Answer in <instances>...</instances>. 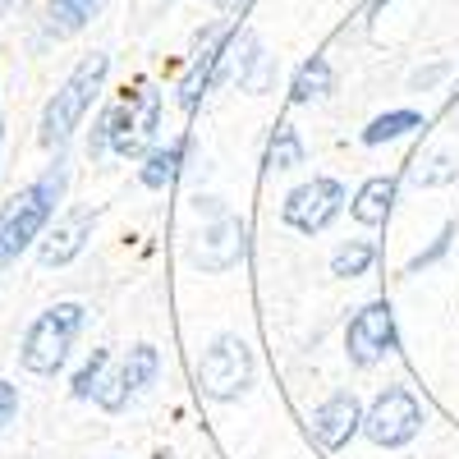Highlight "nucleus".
Masks as SVG:
<instances>
[{
    "label": "nucleus",
    "instance_id": "f257e3e1",
    "mask_svg": "<svg viewBox=\"0 0 459 459\" xmlns=\"http://www.w3.org/2000/svg\"><path fill=\"white\" fill-rule=\"evenodd\" d=\"M65 166L56 161L47 175H37L28 188H19V194L0 207V272H5L10 262H19V253L42 235L47 221L56 216V203L65 194Z\"/></svg>",
    "mask_w": 459,
    "mask_h": 459
},
{
    "label": "nucleus",
    "instance_id": "f03ea898",
    "mask_svg": "<svg viewBox=\"0 0 459 459\" xmlns=\"http://www.w3.org/2000/svg\"><path fill=\"white\" fill-rule=\"evenodd\" d=\"M106 69H110V60L101 51H92V56H83L79 65H74V74L60 83V92L42 110V134H37L42 147H65L69 143V134L79 129V120L88 115V106L97 101V92L106 83Z\"/></svg>",
    "mask_w": 459,
    "mask_h": 459
},
{
    "label": "nucleus",
    "instance_id": "7ed1b4c3",
    "mask_svg": "<svg viewBox=\"0 0 459 459\" xmlns=\"http://www.w3.org/2000/svg\"><path fill=\"white\" fill-rule=\"evenodd\" d=\"M79 331H83V303H56V308H47L23 335V368L37 377H56Z\"/></svg>",
    "mask_w": 459,
    "mask_h": 459
},
{
    "label": "nucleus",
    "instance_id": "20e7f679",
    "mask_svg": "<svg viewBox=\"0 0 459 459\" xmlns=\"http://www.w3.org/2000/svg\"><path fill=\"white\" fill-rule=\"evenodd\" d=\"M253 381V350L239 335H216L198 363V386L212 400H235Z\"/></svg>",
    "mask_w": 459,
    "mask_h": 459
},
{
    "label": "nucleus",
    "instance_id": "39448f33",
    "mask_svg": "<svg viewBox=\"0 0 459 459\" xmlns=\"http://www.w3.org/2000/svg\"><path fill=\"white\" fill-rule=\"evenodd\" d=\"M198 212H207V225H203V235L194 244V262L203 266V272H230L235 262H244V253H248L244 221L230 216L216 198H203Z\"/></svg>",
    "mask_w": 459,
    "mask_h": 459
},
{
    "label": "nucleus",
    "instance_id": "423d86ee",
    "mask_svg": "<svg viewBox=\"0 0 459 459\" xmlns=\"http://www.w3.org/2000/svg\"><path fill=\"white\" fill-rule=\"evenodd\" d=\"M363 432L386 450L409 446L418 432H423V404H418L404 386H386L372 400V409L363 413Z\"/></svg>",
    "mask_w": 459,
    "mask_h": 459
},
{
    "label": "nucleus",
    "instance_id": "0eeeda50",
    "mask_svg": "<svg viewBox=\"0 0 459 459\" xmlns=\"http://www.w3.org/2000/svg\"><path fill=\"white\" fill-rule=\"evenodd\" d=\"M161 129V92L157 88H138L129 101L115 106V129H110V147L120 157H143Z\"/></svg>",
    "mask_w": 459,
    "mask_h": 459
},
{
    "label": "nucleus",
    "instance_id": "6e6552de",
    "mask_svg": "<svg viewBox=\"0 0 459 459\" xmlns=\"http://www.w3.org/2000/svg\"><path fill=\"white\" fill-rule=\"evenodd\" d=\"M340 203H344L340 179L317 175V179H308V184L290 188L281 216H285V225H290V230H299V235H317V230H326V225L340 216Z\"/></svg>",
    "mask_w": 459,
    "mask_h": 459
},
{
    "label": "nucleus",
    "instance_id": "1a4fd4ad",
    "mask_svg": "<svg viewBox=\"0 0 459 459\" xmlns=\"http://www.w3.org/2000/svg\"><path fill=\"white\" fill-rule=\"evenodd\" d=\"M395 350V317L386 303H368V308L350 322L344 331V354H350L354 368H372Z\"/></svg>",
    "mask_w": 459,
    "mask_h": 459
},
{
    "label": "nucleus",
    "instance_id": "9d476101",
    "mask_svg": "<svg viewBox=\"0 0 459 459\" xmlns=\"http://www.w3.org/2000/svg\"><path fill=\"white\" fill-rule=\"evenodd\" d=\"M363 428V404L354 391H335L331 400H322L308 418V432L322 450H340V446H350V437Z\"/></svg>",
    "mask_w": 459,
    "mask_h": 459
},
{
    "label": "nucleus",
    "instance_id": "9b49d317",
    "mask_svg": "<svg viewBox=\"0 0 459 459\" xmlns=\"http://www.w3.org/2000/svg\"><path fill=\"white\" fill-rule=\"evenodd\" d=\"M235 37L239 32H225V37H216V42L194 60V65H188V74H184V79H179V106L184 110H198V101L212 92V83H216V74H221V65H225V56L230 51H235Z\"/></svg>",
    "mask_w": 459,
    "mask_h": 459
},
{
    "label": "nucleus",
    "instance_id": "f8f14e48",
    "mask_svg": "<svg viewBox=\"0 0 459 459\" xmlns=\"http://www.w3.org/2000/svg\"><path fill=\"white\" fill-rule=\"evenodd\" d=\"M92 225H97V212H88V207H74L51 235H47V244H42V266H65V262H74L83 253V244L92 239Z\"/></svg>",
    "mask_w": 459,
    "mask_h": 459
},
{
    "label": "nucleus",
    "instance_id": "ddd939ff",
    "mask_svg": "<svg viewBox=\"0 0 459 459\" xmlns=\"http://www.w3.org/2000/svg\"><path fill=\"white\" fill-rule=\"evenodd\" d=\"M184 157H188V134L170 138L166 147H152V152H147V161H143V170H138V179H143L147 188H166V184L179 175Z\"/></svg>",
    "mask_w": 459,
    "mask_h": 459
},
{
    "label": "nucleus",
    "instance_id": "4468645a",
    "mask_svg": "<svg viewBox=\"0 0 459 459\" xmlns=\"http://www.w3.org/2000/svg\"><path fill=\"white\" fill-rule=\"evenodd\" d=\"M391 203H395V179L391 175H377V179H368L359 194H354V221H363V225H386V216H391Z\"/></svg>",
    "mask_w": 459,
    "mask_h": 459
},
{
    "label": "nucleus",
    "instance_id": "2eb2a0df",
    "mask_svg": "<svg viewBox=\"0 0 459 459\" xmlns=\"http://www.w3.org/2000/svg\"><path fill=\"white\" fill-rule=\"evenodd\" d=\"M157 372H161L157 350H152V344H134L129 359H125V368H120V391H125V400L143 395L152 381H157Z\"/></svg>",
    "mask_w": 459,
    "mask_h": 459
},
{
    "label": "nucleus",
    "instance_id": "dca6fc26",
    "mask_svg": "<svg viewBox=\"0 0 459 459\" xmlns=\"http://www.w3.org/2000/svg\"><path fill=\"white\" fill-rule=\"evenodd\" d=\"M331 88H335L331 60H326V56H313V60H303V65H299V74H294V88H290V97H294L299 106H308V101H322V97H326Z\"/></svg>",
    "mask_w": 459,
    "mask_h": 459
},
{
    "label": "nucleus",
    "instance_id": "f3484780",
    "mask_svg": "<svg viewBox=\"0 0 459 459\" xmlns=\"http://www.w3.org/2000/svg\"><path fill=\"white\" fill-rule=\"evenodd\" d=\"M101 5L106 0H51L47 5V32L51 37H74Z\"/></svg>",
    "mask_w": 459,
    "mask_h": 459
},
{
    "label": "nucleus",
    "instance_id": "a211bd4d",
    "mask_svg": "<svg viewBox=\"0 0 459 459\" xmlns=\"http://www.w3.org/2000/svg\"><path fill=\"white\" fill-rule=\"evenodd\" d=\"M239 83L248 92H266V83H272V56L262 51V42L253 32H239Z\"/></svg>",
    "mask_w": 459,
    "mask_h": 459
},
{
    "label": "nucleus",
    "instance_id": "6ab92c4d",
    "mask_svg": "<svg viewBox=\"0 0 459 459\" xmlns=\"http://www.w3.org/2000/svg\"><path fill=\"white\" fill-rule=\"evenodd\" d=\"M413 129H423V115L418 110H386V115H377V120L363 129V143L368 147H381V143H395Z\"/></svg>",
    "mask_w": 459,
    "mask_h": 459
},
{
    "label": "nucleus",
    "instance_id": "aec40b11",
    "mask_svg": "<svg viewBox=\"0 0 459 459\" xmlns=\"http://www.w3.org/2000/svg\"><path fill=\"white\" fill-rule=\"evenodd\" d=\"M377 262V244L368 239H350L344 248H335L331 257V276H344V281H354V276H368V266Z\"/></svg>",
    "mask_w": 459,
    "mask_h": 459
},
{
    "label": "nucleus",
    "instance_id": "412c9836",
    "mask_svg": "<svg viewBox=\"0 0 459 459\" xmlns=\"http://www.w3.org/2000/svg\"><path fill=\"white\" fill-rule=\"evenodd\" d=\"M294 166H303V138L294 125H281L272 147H266V170H294Z\"/></svg>",
    "mask_w": 459,
    "mask_h": 459
},
{
    "label": "nucleus",
    "instance_id": "4be33fe9",
    "mask_svg": "<svg viewBox=\"0 0 459 459\" xmlns=\"http://www.w3.org/2000/svg\"><path fill=\"white\" fill-rule=\"evenodd\" d=\"M106 368H110V354L97 350V354L83 363V372L74 377V400H97L101 386H106Z\"/></svg>",
    "mask_w": 459,
    "mask_h": 459
},
{
    "label": "nucleus",
    "instance_id": "5701e85b",
    "mask_svg": "<svg viewBox=\"0 0 459 459\" xmlns=\"http://www.w3.org/2000/svg\"><path fill=\"white\" fill-rule=\"evenodd\" d=\"M450 179H455V161L446 157V152H437L423 170H413V184H418V188H441V184H450Z\"/></svg>",
    "mask_w": 459,
    "mask_h": 459
},
{
    "label": "nucleus",
    "instance_id": "b1692460",
    "mask_svg": "<svg viewBox=\"0 0 459 459\" xmlns=\"http://www.w3.org/2000/svg\"><path fill=\"white\" fill-rule=\"evenodd\" d=\"M450 239H455V225H441V235L409 262V276H413V272H423V266H432V262H441V257L450 253Z\"/></svg>",
    "mask_w": 459,
    "mask_h": 459
},
{
    "label": "nucleus",
    "instance_id": "393cba45",
    "mask_svg": "<svg viewBox=\"0 0 459 459\" xmlns=\"http://www.w3.org/2000/svg\"><path fill=\"white\" fill-rule=\"evenodd\" d=\"M110 129H115V106L101 110V120H97V129H92V138H88V157H101V152L110 147Z\"/></svg>",
    "mask_w": 459,
    "mask_h": 459
},
{
    "label": "nucleus",
    "instance_id": "a878e982",
    "mask_svg": "<svg viewBox=\"0 0 459 459\" xmlns=\"http://www.w3.org/2000/svg\"><path fill=\"white\" fill-rule=\"evenodd\" d=\"M14 413H19V391L10 386L5 377H0V428H5V423H10Z\"/></svg>",
    "mask_w": 459,
    "mask_h": 459
},
{
    "label": "nucleus",
    "instance_id": "bb28decb",
    "mask_svg": "<svg viewBox=\"0 0 459 459\" xmlns=\"http://www.w3.org/2000/svg\"><path fill=\"white\" fill-rule=\"evenodd\" d=\"M441 74H446V65H432V69H418V74H413V88H432V83L441 79Z\"/></svg>",
    "mask_w": 459,
    "mask_h": 459
},
{
    "label": "nucleus",
    "instance_id": "cd10ccee",
    "mask_svg": "<svg viewBox=\"0 0 459 459\" xmlns=\"http://www.w3.org/2000/svg\"><path fill=\"white\" fill-rule=\"evenodd\" d=\"M235 5L244 10V5H248V0H216V10H235Z\"/></svg>",
    "mask_w": 459,
    "mask_h": 459
},
{
    "label": "nucleus",
    "instance_id": "c85d7f7f",
    "mask_svg": "<svg viewBox=\"0 0 459 459\" xmlns=\"http://www.w3.org/2000/svg\"><path fill=\"white\" fill-rule=\"evenodd\" d=\"M10 10H14V0H0V19H5Z\"/></svg>",
    "mask_w": 459,
    "mask_h": 459
},
{
    "label": "nucleus",
    "instance_id": "c756f323",
    "mask_svg": "<svg viewBox=\"0 0 459 459\" xmlns=\"http://www.w3.org/2000/svg\"><path fill=\"white\" fill-rule=\"evenodd\" d=\"M450 110H455V115H459V88H455V97H450Z\"/></svg>",
    "mask_w": 459,
    "mask_h": 459
},
{
    "label": "nucleus",
    "instance_id": "7c9ffc66",
    "mask_svg": "<svg viewBox=\"0 0 459 459\" xmlns=\"http://www.w3.org/2000/svg\"><path fill=\"white\" fill-rule=\"evenodd\" d=\"M0 138H5V120H0Z\"/></svg>",
    "mask_w": 459,
    "mask_h": 459
}]
</instances>
